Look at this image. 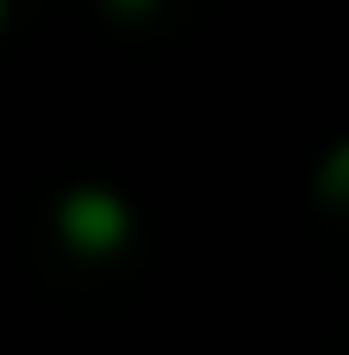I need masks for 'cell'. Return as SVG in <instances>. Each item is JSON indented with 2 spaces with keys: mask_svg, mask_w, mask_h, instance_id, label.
Wrapping results in <instances>:
<instances>
[{
  "mask_svg": "<svg viewBox=\"0 0 349 355\" xmlns=\"http://www.w3.org/2000/svg\"><path fill=\"white\" fill-rule=\"evenodd\" d=\"M106 6H112V12H119V19H144V12H150V6H156V0H106Z\"/></svg>",
  "mask_w": 349,
  "mask_h": 355,
  "instance_id": "3957f363",
  "label": "cell"
},
{
  "mask_svg": "<svg viewBox=\"0 0 349 355\" xmlns=\"http://www.w3.org/2000/svg\"><path fill=\"white\" fill-rule=\"evenodd\" d=\"M56 231L75 256H112L131 237V206L112 187H69L56 206Z\"/></svg>",
  "mask_w": 349,
  "mask_h": 355,
  "instance_id": "6da1fadb",
  "label": "cell"
},
{
  "mask_svg": "<svg viewBox=\"0 0 349 355\" xmlns=\"http://www.w3.org/2000/svg\"><path fill=\"white\" fill-rule=\"evenodd\" d=\"M318 193H325L331 206H349V144H337V150L325 156V168H318Z\"/></svg>",
  "mask_w": 349,
  "mask_h": 355,
  "instance_id": "7a4b0ae2",
  "label": "cell"
},
{
  "mask_svg": "<svg viewBox=\"0 0 349 355\" xmlns=\"http://www.w3.org/2000/svg\"><path fill=\"white\" fill-rule=\"evenodd\" d=\"M0 19H6V0H0Z\"/></svg>",
  "mask_w": 349,
  "mask_h": 355,
  "instance_id": "277c9868",
  "label": "cell"
}]
</instances>
